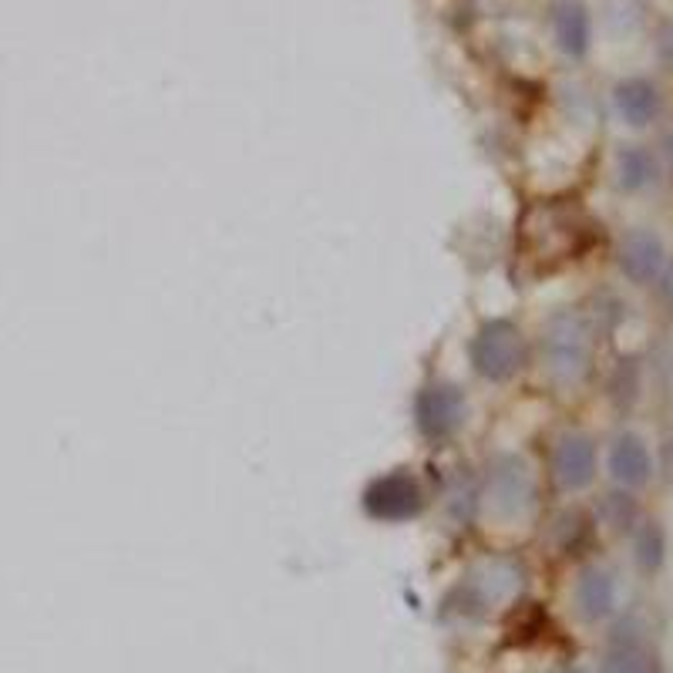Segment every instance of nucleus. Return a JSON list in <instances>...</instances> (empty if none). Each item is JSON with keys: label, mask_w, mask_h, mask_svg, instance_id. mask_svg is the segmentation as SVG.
I'll return each mask as SVG.
<instances>
[{"label": "nucleus", "mask_w": 673, "mask_h": 673, "mask_svg": "<svg viewBox=\"0 0 673 673\" xmlns=\"http://www.w3.org/2000/svg\"><path fill=\"white\" fill-rule=\"evenodd\" d=\"M542 364L552 381L579 384L593 361V340H589V320L576 310H559L542 324Z\"/></svg>", "instance_id": "1"}, {"label": "nucleus", "mask_w": 673, "mask_h": 673, "mask_svg": "<svg viewBox=\"0 0 673 673\" xmlns=\"http://www.w3.org/2000/svg\"><path fill=\"white\" fill-rule=\"evenodd\" d=\"M468 354H472V367L485 381L505 384L529 364V340L512 320H488L472 337Z\"/></svg>", "instance_id": "2"}, {"label": "nucleus", "mask_w": 673, "mask_h": 673, "mask_svg": "<svg viewBox=\"0 0 673 673\" xmlns=\"http://www.w3.org/2000/svg\"><path fill=\"white\" fill-rule=\"evenodd\" d=\"M428 505V492H424L421 478L411 468H391V472L377 475L367 482L361 495V509L371 515L374 522L384 525H401L418 519Z\"/></svg>", "instance_id": "3"}, {"label": "nucleus", "mask_w": 673, "mask_h": 673, "mask_svg": "<svg viewBox=\"0 0 673 673\" xmlns=\"http://www.w3.org/2000/svg\"><path fill=\"white\" fill-rule=\"evenodd\" d=\"M465 418H468V398L458 384L428 381L414 394V428L431 445L455 438L465 428Z\"/></svg>", "instance_id": "4"}, {"label": "nucleus", "mask_w": 673, "mask_h": 673, "mask_svg": "<svg viewBox=\"0 0 673 673\" xmlns=\"http://www.w3.org/2000/svg\"><path fill=\"white\" fill-rule=\"evenodd\" d=\"M536 499V485H532L529 465L519 455H502L495 458L485 478V502L488 509L502 519H519L522 512L532 509Z\"/></svg>", "instance_id": "5"}, {"label": "nucleus", "mask_w": 673, "mask_h": 673, "mask_svg": "<svg viewBox=\"0 0 673 673\" xmlns=\"http://www.w3.org/2000/svg\"><path fill=\"white\" fill-rule=\"evenodd\" d=\"M667 246H663V239L653 233L647 226H636V229H626L620 246H616V266H620V273L626 276L636 287H650V283H657L660 270L667 266Z\"/></svg>", "instance_id": "6"}, {"label": "nucleus", "mask_w": 673, "mask_h": 673, "mask_svg": "<svg viewBox=\"0 0 673 673\" xmlns=\"http://www.w3.org/2000/svg\"><path fill=\"white\" fill-rule=\"evenodd\" d=\"M552 478L562 492H583L596 478V441L583 431H569L552 448Z\"/></svg>", "instance_id": "7"}, {"label": "nucleus", "mask_w": 673, "mask_h": 673, "mask_svg": "<svg viewBox=\"0 0 673 673\" xmlns=\"http://www.w3.org/2000/svg\"><path fill=\"white\" fill-rule=\"evenodd\" d=\"M606 468H610L613 482L620 488H636L650 485L653 482V455L636 431H623V435L613 438L610 455H606Z\"/></svg>", "instance_id": "8"}, {"label": "nucleus", "mask_w": 673, "mask_h": 673, "mask_svg": "<svg viewBox=\"0 0 673 673\" xmlns=\"http://www.w3.org/2000/svg\"><path fill=\"white\" fill-rule=\"evenodd\" d=\"M613 105L630 128H647L660 118L663 98L650 78H623L613 88Z\"/></svg>", "instance_id": "9"}, {"label": "nucleus", "mask_w": 673, "mask_h": 673, "mask_svg": "<svg viewBox=\"0 0 673 673\" xmlns=\"http://www.w3.org/2000/svg\"><path fill=\"white\" fill-rule=\"evenodd\" d=\"M552 38L556 48L573 61H583L593 41V27H589V11L583 0H559L552 7Z\"/></svg>", "instance_id": "10"}, {"label": "nucleus", "mask_w": 673, "mask_h": 673, "mask_svg": "<svg viewBox=\"0 0 673 673\" xmlns=\"http://www.w3.org/2000/svg\"><path fill=\"white\" fill-rule=\"evenodd\" d=\"M573 603H576V613L583 616L586 623L610 620L616 610V579L606 573V569L586 566L576 579Z\"/></svg>", "instance_id": "11"}, {"label": "nucleus", "mask_w": 673, "mask_h": 673, "mask_svg": "<svg viewBox=\"0 0 673 673\" xmlns=\"http://www.w3.org/2000/svg\"><path fill=\"white\" fill-rule=\"evenodd\" d=\"M660 165L647 145H623L616 152V186L623 192H643L657 182Z\"/></svg>", "instance_id": "12"}, {"label": "nucleus", "mask_w": 673, "mask_h": 673, "mask_svg": "<svg viewBox=\"0 0 673 673\" xmlns=\"http://www.w3.org/2000/svg\"><path fill=\"white\" fill-rule=\"evenodd\" d=\"M650 670H653V660L647 657V650H643L640 636L620 626L603 657V673H650Z\"/></svg>", "instance_id": "13"}, {"label": "nucleus", "mask_w": 673, "mask_h": 673, "mask_svg": "<svg viewBox=\"0 0 673 673\" xmlns=\"http://www.w3.org/2000/svg\"><path fill=\"white\" fill-rule=\"evenodd\" d=\"M633 562L640 573L657 576L667 562V529L660 522H636L633 529Z\"/></svg>", "instance_id": "14"}, {"label": "nucleus", "mask_w": 673, "mask_h": 673, "mask_svg": "<svg viewBox=\"0 0 673 673\" xmlns=\"http://www.w3.org/2000/svg\"><path fill=\"white\" fill-rule=\"evenodd\" d=\"M603 519L610 522L616 532L636 529L640 509H636V499L630 495V488H620V492H606L603 495Z\"/></svg>", "instance_id": "15"}, {"label": "nucleus", "mask_w": 673, "mask_h": 673, "mask_svg": "<svg viewBox=\"0 0 673 673\" xmlns=\"http://www.w3.org/2000/svg\"><path fill=\"white\" fill-rule=\"evenodd\" d=\"M610 398L620 404V408H630V404L640 398V371L633 367V361H623L610 377Z\"/></svg>", "instance_id": "16"}, {"label": "nucleus", "mask_w": 673, "mask_h": 673, "mask_svg": "<svg viewBox=\"0 0 673 673\" xmlns=\"http://www.w3.org/2000/svg\"><path fill=\"white\" fill-rule=\"evenodd\" d=\"M556 536H559V549L562 552H573L579 542L589 536V519L583 512H576V509L562 512L556 519Z\"/></svg>", "instance_id": "17"}, {"label": "nucleus", "mask_w": 673, "mask_h": 673, "mask_svg": "<svg viewBox=\"0 0 673 673\" xmlns=\"http://www.w3.org/2000/svg\"><path fill=\"white\" fill-rule=\"evenodd\" d=\"M657 297L663 303V310L673 317V256H670L667 266H663L660 276H657Z\"/></svg>", "instance_id": "18"}, {"label": "nucleus", "mask_w": 673, "mask_h": 673, "mask_svg": "<svg viewBox=\"0 0 673 673\" xmlns=\"http://www.w3.org/2000/svg\"><path fill=\"white\" fill-rule=\"evenodd\" d=\"M559 673H586V670L583 667H562Z\"/></svg>", "instance_id": "19"}, {"label": "nucleus", "mask_w": 673, "mask_h": 673, "mask_svg": "<svg viewBox=\"0 0 673 673\" xmlns=\"http://www.w3.org/2000/svg\"><path fill=\"white\" fill-rule=\"evenodd\" d=\"M650 673H663V670H660V667H653V670H650Z\"/></svg>", "instance_id": "20"}]
</instances>
